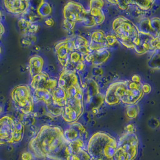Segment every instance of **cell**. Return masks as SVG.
I'll use <instances>...</instances> for the list:
<instances>
[{
  "instance_id": "cell-15",
  "label": "cell",
  "mask_w": 160,
  "mask_h": 160,
  "mask_svg": "<svg viewBox=\"0 0 160 160\" xmlns=\"http://www.w3.org/2000/svg\"><path fill=\"white\" fill-rule=\"evenodd\" d=\"M74 47V38H67L55 45V52L59 62L62 67L65 65L68 53Z\"/></svg>"
},
{
  "instance_id": "cell-17",
  "label": "cell",
  "mask_w": 160,
  "mask_h": 160,
  "mask_svg": "<svg viewBox=\"0 0 160 160\" xmlns=\"http://www.w3.org/2000/svg\"><path fill=\"white\" fill-rule=\"evenodd\" d=\"M106 36V34L102 30H95L92 32L90 42H89V48L91 52L109 48Z\"/></svg>"
},
{
  "instance_id": "cell-10",
  "label": "cell",
  "mask_w": 160,
  "mask_h": 160,
  "mask_svg": "<svg viewBox=\"0 0 160 160\" xmlns=\"http://www.w3.org/2000/svg\"><path fill=\"white\" fill-rule=\"evenodd\" d=\"M142 83L128 80L124 93L120 99L121 102L128 105L136 104L143 96Z\"/></svg>"
},
{
  "instance_id": "cell-16",
  "label": "cell",
  "mask_w": 160,
  "mask_h": 160,
  "mask_svg": "<svg viewBox=\"0 0 160 160\" xmlns=\"http://www.w3.org/2000/svg\"><path fill=\"white\" fill-rule=\"evenodd\" d=\"M3 4L8 13L18 16H23L31 6L30 1L24 0L4 1Z\"/></svg>"
},
{
  "instance_id": "cell-4",
  "label": "cell",
  "mask_w": 160,
  "mask_h": 160,
  "mask_svg": "<svg viewBox=\"0 0 160 160\" xmlns=\"http://www.w3.org/2000/svg\"><path fill=\"white\" fill-rule=\"evenodd\" d=\"M112 29L119 43L128 49H134L139 43L138 27L123 16L116 18L112 23Z\"/></svg>"
},
{
  "instance_id": "cell-26",
  "label": "cell",
  "mask_w": 160,
  "mask_h": 160,
  "mask_svg": "<svg viewBox=\"0 0 160 160\" xmlns=\"http://www.w3.org/2000/svg\"><path fill=\"white\" fill-rule=\"evenodd\" d=\"M46 106V109L52 117H57L62 115L64 108L59 107L56 104H55L53 102Z\"/></svg>"
},
{
  "instance_id": "cell-33",
  "label": "cell",
  "mask_w": 160,
  "mask_h": 160,
  "mask_svg": "<svg viewBox=\"0 0 160 160\" xmlns=\"http://www.w3.org/2000/svg\"><path fill=\"white\" fill-rule=\"evenodd\" d=\"M142 90L144 94H148L151 91V87L149 84H142Z\"/></svg>"
},
{
  "instance_id": "cell-37",
  "label": "cell",
  "mask_w": 160,
  "mask_h": 160,
  "mask_svg": "<svg viewBox=\"0 0 160 160\" xmlns=\"http://www.w3.org/2000/svg\"><path fill=\"white\" fill-rule=\"evenodd\" d=\"M131 81L134 82H137V83H141V78L139 75L134 74V76H132L131 78Z\"/></svg>"
},
{
  "instance_id": "cell-39",
  "label": "cell",
  "mask_w": 160,
  "mask_h": 160,
  "mask_svg": "<svg viewBox=\"0 0 160 160\" xmlns=\"http://www.w3.org/2000/svg\"><path fill=\"white\" fill-rule=\"evenodd\" d=\"M2 108L0 106V114L1 113V112H2Z\"/></svg>"
},
{
  "instance_id": "cell-38",
  "label": "cell",
  "mask_w": 160,
  "mask_h": 160,
  "mask_svg": "<svg viewBox=\"0 0 160 160\" xmlns=\"http://www.w3.org/2000/svg\"><path fill=\"white\" fill-rule=\"evenodd\" d=\"M4 33H5V28L3 24L2 23V22L0 21V39L1 38V37L4 35Z\"/></svg>"
},
{
  "instance_id": "cell-2",
  "label": "cell",
  "mask_w": 160,
  "mask_h": 160,
  "mask_svg": "<svg viewBox=\"0 0 160 160\" xmlns=\"http://www.w3.org/2000/svg\"><path fill=\"white\" fill-rule=\"evenodd\" d=\"M58 87L65 92L66 106L84 108L83 89L78 73L63 68L59 76Z\"/></svg>"
},
{
  "instance_id": "cell-28",
  "label": "cell",
  "mask_w": 160,
  "mask_h": 160,
  "mask_svg": "<svg viewBox=\"0 0 160 160\" xmlns=\"http://www.w3.org/2000/svg\"><path fill=\"white\" fill-rule=\"evenodd\" d=\"M127 116L130 119H134L138 115L140 109L137 104L127 106Z\"/></svg>"
},
{
  "instance_id": "cell-8",
  "label": "cell",
  "mask_w": 160,
  "mask_h": 160,
  "mask_svg": "<svg viewBox=\"0 0 160 160\" xmlns=\"http://www.w3.org/2000/svg\"><path fill=\"white\" fill-rule=\"evenodd\" d=\"M63 15L65 20L75 24L80 22L85 27H87L92 21L88 10L81 4L74 1H69L66 4L63 10Z\"/></svg>"
},
{
  "instance_id": "cell-22",
  "label": "cell",
  "mask_w": 160,
  "mask_h": 160,
  "mask_svg": "<svg viewBox=\"0 0 160 160\" xmlns=\"http://www.w3.org/2000/svg\"><path fill=\"white\" fill-rule=\"evenodd\" d=\"M44 60L40 55H34L29 60V72L31 78L43 72Z\"/></svg>"
},
{
  "instance_id": "cell-7",
  "label": "cell",
  "mask_w": 160,
  "mask_h": 160,
  "mask_svg": "<svg viewBox=\"0 0 160 160\" xmlns=\"http://www.w3.org/2000/svg\"><path fill=\"white\" fill-rule=\"evenodd\" d=\"M138 140L135 133L124 134L117 143L114 160H134L138 153Z\"/></svg>"
},
{
  "instance_id": "cell-6",
  "label": "cell",
  "mask_w": 160,
  "mask_h": 160,
  "mask_svg": "<svg viewBox=\"0 0 160 160\" xmlns=\"http://www.w3.org/2000/svg\"><path fill=\"white\" fill-rule=\"evenodd\" d=\"M11 98L16 109L24 115L31 114L34 110V99L32 90L28 85H19L13 89Z\"/></svg>"
},
{
  "instance_id": "cell-19",
  "label": "cell",
  "mask_w": 160,
  "mask_h": 160,
  "mask_svg": "<svg viewBox=\"0 0 160 160\" xmlns=\"http://www.w3.org/2000/svg\"><path fill=\"white\" fill-rule=\"evenodd\" d=\"M110 57V52L108 49H102L92 51L87 55L85 60L86 62L94 66H100L105 62Z\"/></svg>"
},
{
  "instance_id": "cell-23",
  "label": "cell",
  "mask_w": 160,
  "mask_h": 160,
  "mask_svg": "<svg viewBox=\"0 0 160 160\" xmlns=\"http://www.w3.org/2000/svg\"><path fill=\"white\" fill-rule=\"evenodd\" d=\"M73 38L75 49L81 53L85 58L91 52L89 48V41L80 36H76L73 37Z\"/></svg>"
},
{
  "instance_id": "cell-25",
  "label": "cell",
  "mask_w": 160,
  "mask_h": 160,
  "mask_svg": "<svg viewBox=\"0 0 160 160\" xmlns=\"http://www.w3.org/2000/svg\"><path fill=\"white\" fill-rule=\"evenodd\" d=\"M36 10L37 15L40 18H46L51 15L52 8L49 3L45 1H42Z\"/></svg>"
},
{
  "instance_id": "cell-32",
  "label": "cell",
  "mask_w": 160,
  "mask_h": 160,
  "mask_svg": "<svg viewBox=\"0 0 160 160\" xmlns=\"http://www.w3.org/2000/svg\"><path fill=\"white\" fill-rule=\"evenodd\" d=\"M117 5L121 10H126L129 8L128 1H117Z\"/></svg>"
},
{
  "instance_id": "cell-24",
  "label": "cell",
  "mask_w": 160,
  "mask_h": 160,
  "mask_svg": "<svg viewBox=\"0 0 160 160\" xmlns=\"http://www.w3.org/2000/svg\"><path fill=\"white\" fill-rule=\"evenodd\" d=\"M52 102L59 107L64 108L67 102V98L64 91L57 87L52 94Z\"/></svg>"
},
{
  "instance_id": "cell-3",
  "label": "cell",
  "mask_w": 160,
  "mask_h": 160,
  "mask_svg": "<svg viewBox=\"0 0 160 160\" xmlns=\"http://www.w3.org/2000/svg\"><path fill=\"white\" fill-rule=\"evenodd\" d=\"M117 148L116 139L104 132H97L89 138L87 151L94 159L114 160Z\"/></svg>"
},
{
  "instance_id": "cell-29",
  "label": "cell",
  "mask_w": 160,
  "mask_h": 160,
  "mask_svg": "<svg viewBox=\"0 0 160 160\" xmlns=\"http://www.w3.org/2000/svg\"><path fill=\"white\" fill-rule=\"evenodd\" d=\"M36 42V37L34 34L24 35L22 39V44L25 46H30Z\"/></svg>"
},
{
  "instance_id": "cell-30",
  "label": "cell",
  "mask_w": 160,
  "mask_h": 160,
  "mask_svg": "<svg viewBox=\"0 0 160 160\" xmlns=\"http://www.w3.org/2000/svg\"><path fill=\"white\" fill-rule=\"evenodd\" d=\"M106 39L109 48L111 46H114L119 43V41L118 40L117 37L115 36L114 34L109 33L106 34Z\"/></svg>"
},
{
  "instance_id": "cell-20",
  "label": "cell",
  "mask_w": 160,
  "mask_h": 160,
  "mask_svg": "<svg viewBox=\"0 0 160 160\" xmlns=\"http://www.w3.org/2000/svg\"><path fill=\"white\" fill-rule=\"evenodd\" d=\"M85 92L83 91V102L91 104L94 101L95 97L99 94L97 83L91 79H88L86 83Z\"/></svg>"
},
{
  "instance_id": "cell-18",
  "label": "cell",
  "mask_w": 160,
  "mask_h": 160,
  "mask_svg": "<svg viewBox=\"0 0 160 160\" xmlns=\"http://www.w3.org/2000/svg\"><path fill=\"white\" fill-rule=\"evenodd\" d=\"M103 6V1L92 0L89 2L88 12L94 21L96 25H101L105 21L106 17L102 10Z\"/></svg>"
},
{
  "instance_id": "cell-27",
  "label": "cell",
  "mask_w": 160,
  "mask_h": 160,
  "mask_svg": "<svg viewBox=\"0 0 160 160\" xmlns=\"http://www.w3.org/2000/svg\"><path fill=\"white\" fill-rule=\"evenodd\" d=\"M154 1H128L129 5H136L140 10L146 11L149 10L152 6Z\"/></svg>"
},
{
  "instance_id": "cell-34",
  "label": "cell",
  "mask_w": 160,
  "mask_h": 160,
  "mask_svg": "<svg viewBox=\"0 0 160 160\" xmlns=\"http://www.w3.org/2000/svg\"><path fill=\"white\" fill-rule=\"evenodd\" d=\"M125 130L126 132L128 133H134V130L135 128L133 124H128L126 127H125Z\"/></svg>"
},
{
  "instance_id": "cell-21",
  "label": "cell",
  "mask_w": 160,
  "mask_h": 160,
  "mask_svg": "<svg viewBox=\"0 0 160 160\" xmlns=\"http://www.w3.org/2000/svg\"><path fill=\"white\" fill-rule=\"evenodd\" d=\"M18 26L21 33L23 36L27 34H35L40 29L38 25L31 23L23 18H21L18 21Z\"/></svg>"
},
{
  "instance_id": "cell-31",
  "label": "cell",
  "mask_w": 160,
  "mask_h": 160,
  "mask_svg": "<svg viewBox=\"0 0 160 160\" xmlns=\"http://www.w3.org/2000/svg\"><path fill=\"white\" fill-rule=\"evenodd\" d=\"M74 26H75V23H72V22H69V21H68L67 20L64 19L63 23H62V27L67 31L70 32V31H73V29L74 28Z\"/></svg>"
},
{
  "instance_id": "cell-36",
  "label": "cell",
  "mask_w": 160,
  "mask_h": 160,
  "mask_svg": "<svg viewBox=\"0 0 160 160\" xmlns=\"http://www.w3.org/2000/svg\"><path fill=\"white\" fill-rule=\"evenodd\" d=\"M44 23L46 24V26L49 27H51L54 25V21L52 18H48L45 20Z\"/></svg>"
},
{
  "instance_id": "cell-1",
  "label": "cell",
  "mask_w": 160,
  "mask_h": 160,
  "mask_svg": "<svg viewBox=\"0 0 160 160\" xmlns=\"http://www.w3.org/2000/svg\"><path fill=\"white\" fill-rule=\"evenodd\" d=\"M28 148L38 159L76 160L78 152L85 148V142L80 140L69 142L61 127L45 125L30 140Z\"/></svg>"
},
{
  "instance_id": "cell-12",
  "label": "cell",
  "mask_w": 160,
  "mask_h": 160,
  "mask_svg": "<svg viewBox=\"0 0 160 160\" xmlns=\"http://www.w3.org/2000/svg\"><path fill=\"white\" fill-rule=\"evenodd\" d=\"M127 82V81H118L110 85L104 97V101L107 104L116 106L121 102L120 99L125 89Z\"/></svg>"
},
{
  "instance_id": "cell-11",
  "label": "cell",
  "mask_w": 160,
  "mask_h": 160,
  "mask_svg": "<svg viewBox=\"0 0 160 160\" xmlns=\"http://www.w3.org/2000/svg\"><path fill=\"white\" fill-rule=\"evenodd\" d=\"M139 43L134 49L139 55H143L148 52L160 50V37H152L149 34L139 31Z\"/></svg>"
},
{
  "instance_id": "cell-35",
  "label": "cell",
  "mask_w": 160,
  "mask_h": 160,
  "mask_svg": "<svg viewBox=\"0 0 160 160\" xmlns=\"http://www.w3.org/2000/svg\"><path fill=\"white\" fill-rule=\"evenodd\" d=\"M32 158V155L30 152H24L22 155L23 160H31Z\"/></svg>"
},
{
  "instance_id": "cell-13",
  "label": "cell",
  "mask_w": 160,
  "mask_h": 160,
  "mask_svg": "<svg viewBox=\"0 0 160 160\" xmlns=\"http://www.w3.org/2000/svg\"><path fill=\"white\" fill-rule=\"evenodd\" d=\"M64 135L69 142L79 140L85 142L87 140V131L82 124L78 122L70 124L69 127L64 131Z\"/></svg>"
},
{
  "instance_id": "cell-9",
  "label": "cell",
  "mask_w": 160,
  "mask_h": 160,
  "mask_svg": "<svg viewBox=\"0 0 160 160\" xmlns=\"http://www.w3.org/2000/svg\"><path fill=\"white\" fill-rule=\"evenodd\" d=\"M58 87V80L50 77L46 72L42 73L31 78L30 88L32 91H40L53 94Z\"/></svg>"
},
{
  "instance_id": "cell-5",
  "label": "cell",
  "mask_w": 160,
  "mask_h": 160,
  "mask_svg": "<svg viewBox=\"0 0 160 160\" xmlns=\"http://www.w3.org/2000/svg\"><path fill=\"white\" fill-rule=\"evenodd\" d=\"M24 133V125L19 119L9 115L0 118V145H10L21 142Z\"/></svg>"
},
{
  "instance_id": "cell-14",
  "label": "cell",
  "mask_w": 160,
  "mask_h": 160,
  "mask_svg": "<svg viewBox=\"0 0 160 160\" xmlns=\"http://www.w3.org/2000/svg\"><path fill=\"white\" fill-rule=\"evenodd\" d=\"M137 27L139 31L142 32L154 38L160 37V18L158 17L143 18Z\"/></svg>"
}]
</instances>
